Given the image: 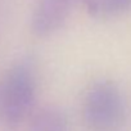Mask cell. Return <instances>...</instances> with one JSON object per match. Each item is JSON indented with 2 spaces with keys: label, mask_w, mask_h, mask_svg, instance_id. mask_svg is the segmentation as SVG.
Instances as JSON below:
<instances>
[{
  "label": "cell",
  "mask_w": 131,
  "mask_h": 131,
  "mask_svg": "<svg viewBox=\"0 0 131 131\" xmlns=\"http://www.w3.org/2000/svg\"><path fill=\"white\" fill-rule=\"evenodd\" d=\"M84 121L91 131H114L126 114V104L119 88L111 80H99L84 99Z\"/></svg>",
  "instance_id": "cell-2"
},
{
  "label": "cell",
  "mask_w": 131,
  "mask_h": 131,
  "mask_svg": "<svg viewBox=\"0 0 131 131\" xmlns=\"http://www.w3.org/2000/svg\"><path fill=\"white\" fill-rule=\"evenodd\" d=\"M90 13L96 16H118L131 8V0H84Z\"/></svg>",
  "instance_id": "cell-5"
},
{
  "label": "cell",
  "mask_w": 131,
  "mask_h": 131,
  "mask_svg": "<svg viewBox=\"0 0 131 131\" xmlns=\"http://www.w3.org/2000/svg\"><path fill=\"white\" fill-rule=\"evenodd\" d=\"M79 0H37L31 14V31L39 37L57 32L68 19Z\"/></svg>",
  "instance_id": "cell-3"
},
{
  "label": "cell",
  "mask_w": 131,
  "mask_h": 131,
  "mask_svg": "<svg viewBox=\"0 0 131 131\" xmlns=\"http://www.w3.org/2000/svg\"><path fill=\"white\" fill-rule=\"evenodd\" d=\"M27 131H70V122L59 107L44 105L31 114L27 121Z\"/></svg>",
  "instance_id": "cell-4"
},
{
  "label": "cell",
  "mask_w": 131,
  "mask_h": 131,
  "mask_svg": "<svg viewBox=\"0 0 131 131\" xmlns=\"http://www.w3.org/2000/svg\"><path fill=\"white\" fill-rule=\"evenodd\" d=\"M37 73L32 58L14 62L0 77V130L17 131L35 111Z\"/></svg>",
  "instance_id": "cell-1"
}]
</instances>
